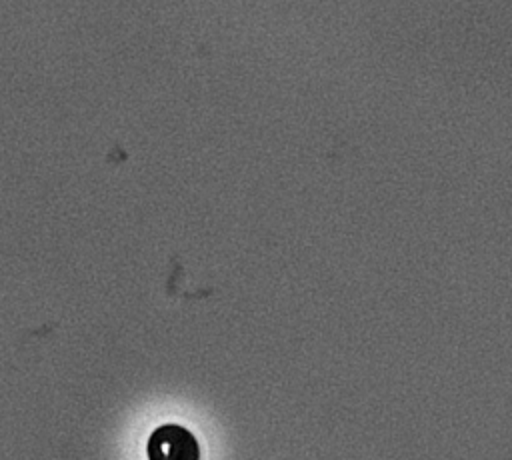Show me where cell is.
I'll return each mask as SVG.
<instances>
[{
	"mask_svg": "<svg viewBox=\"0 0 512 460\" xmlns=\"http://www.w3.org/2000/svg\"><path fill=\"white\" fill-rule=\"evenodd\" d=\"M148 460H200V442L182 424H162L146 444Z\"/></svg>",
	"mask_w": 512,
	"mask_h": 460,
	"instance_id": "obj_1",
	"label": "cell"
}]
</instances>
